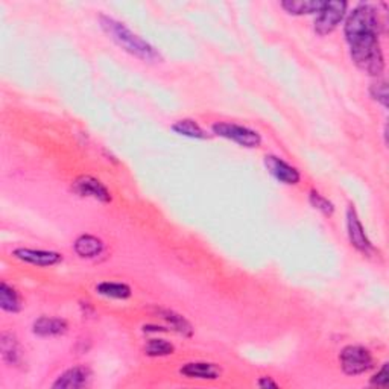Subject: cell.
Returning a JSON list of instances; mask_svg holds the SVG:
<instances>
[{"label": "cell", "instance_id": "cell-1", "mask_svg": "<svg viewBox=\"0 0 389 389\" xmlns=\"http://www.w3.org/2000/svg\"><path fill=\"white\" fill-rule=\"evenodd\" d=\"M344 33L356 66L371 77H380L385 59L379 43L380 20L374 6L359 3L345 20Z\"/></svg>", "mask_w": 389, "mask_h": 389}, {"label": "cell", "instance_id": "cell-2", "mask_svg": "<svg viewBox=\"0 0 389 389\" xmlns=\"http://www.w3.org/2000/svg\"><path fill=\"white\" fill-rule=\"evenodd\" d=\"M99 23L102 31L125 52L131 53L133 57L146 61V63H160V61H163L160 52L152 44H149L146 40H143L137 33L128 29L124 23L105 14L99 16Z\"/></svg>", "mask_w": 389, "mask_h": 389}, {"label": "cell", "instance_id": "cell-3", "mask_svg": "<svg viewBox=\"0 0 389 389\" xmlns=\"http://www.w3.org/2000/svg\"><path fill=\"white\" fill-rule=\"evenodd\" d=\"M211 131H213V134L219 135V137L234 142L243 148L252 149L262 145L260 134L254 131V129L242 125L230 124V122H216V124H213V126H211Z\"/></svg>", "mask_w": 389, "mask_h": 389}, {"label": "cell", "instance_id": "cell-4", "mask_svg": "<svg viewBox=\"0 0 389 389\" xmlns=\"http://www.w3.org/2000/svg\"><path fill=\"white\" fill-rule=\"evenodd\" d=\"M340 366L347 375H359L373 368V356L365 347L348 345L339 354Z\"/></svg>", "mask_w": 389, "mask_h": 389}, {"label": "cell", "instance_id": "cell-5", "mask_svg": "<svg viewBox=\"0 0 389 389\" xmlns=\"http://www.w3.org/2000/svg\"><path fill=\"white\" fill-rule=\"evenodd\" d=\"M348 3L344 0H330L324 2L323 10L318 12L315 20V31L319 36H327L338 28V25L343 22L347 14Z\"/></svg>", "mask_w": 389, "mask_h": 389}, {"label": "cell", "instance_id": "cell-6", "mask_svg": "<svg viewBox=\"0 0 389 389\" xmlns=\"http://www.w3.org/2000/svg\"><path fill=\"white\" fill-rule=\"evenodd\" d=\"M72 190L83 198H93L104 204L111 202V193L104 184L90 175H81L72 184Z\"/></svg>", "mask_w": 389, "mask_h": 389}, {"label": "cell", "instance_id": "cell-7", "mask_svg": "<svg viewBox=\"0 0 389 389\" xmlns=\"http://www.w3.org/2000/svg\"><path fill=\"white\" fill-rule=\"evenodd\" d=\"M347 231H348V239H350V242L354 248L360 252H364V254H371L374 251V247L370 239H368L364 230V225H362L356 210H354L353 206H350L347 210Z\"/></svg>", "mask_w": 389, "mask_h": 389}, {"label": "cell", "instance_id": "cell-8", "mask_svg": "<svg viewBox=\"0 0 389 389\" xmlns=\"http://www.w3.org/2000/svg\"><path fill=\"white\" fill-rule=\"evenodd\" d=\"M265 166L268 172L274 176L276 180L283 184H289V186H295L301 180L298 169L291 166L289 163L280 159L277 155H266L265 157Z\"/></svg>", "mask_w": 389, "mask_h": 389}, {"label": "cell", "instance_id": "cell-9", "mask_svg": "<svg viewBox=\"0 0 389 389\" xmlns=\"http://www.w3.org/2000/svg\"><path fill=\"white\" fill-rule=\"evenodd\" d=\"M12 254H14V257L18 258V260L36 266H42V268H47V266H53L58 265L59 262H63V254H59V252L55 251L17 248Z\"/></svg>", "mask_w": 389, "mask_h": 389}, {"label": "cell", "instance_id": "cell-10", "mask_svg": "<svg viewBox=\"0 0 389 389\" xmlns=\"http://www.w3.org/2000/svg\"><path fill=\"white\" fill-rule=\"evenodd\" d=\"M92 371L87 366H73L64 371L52 385L53 389H81L90 385Z\"/></svg>", "mask_w": 389, "mask_h": 389}, {"label": "cell", "instance_id": "cell-11", "mask_svg": "<svg viewBox=\"0 0 389 389\" xmlns=\"http://www.w3.org/2000/svg\"><path fill=\"white\" fill-rule=\"evenodd\" d=\"M180 373L187 379L200 380H217L221 377L222 370L216 364L210 362H189L180 368Z\"/></svg>", "mask_w": 389, "mask_h": 389}, {"label": "cell", "instance_id": "cell-12", "mask_svg": "<svg viewBox=\"0 0 389 389\" xmlns=\"http://www.w3.org/2000/svg\"><path fill=\"white\" fill-rule=\"evenodd\" d=\"M69 329L66 319L61 318H49V317H42L38 318L36 323L32 325V332L37 334V336H59V334H64Z\"/></svg>", "mask_w": 389, "mask_h": 389}, {"label": "cell", "instance_id": "cell-13", "mask_svg": "<svg viewBox=\"0 0 389 389\" xmlns=\"http://www.w3.org/2000/svg\"><path fill=\"white\" fill-rule=\"evenodd\" d=\"M73 248L79 257L94 258L100 256L102 251H104V242L93 234H83L75 241Z\"/></svg>", "mask_w": 389, "mask_h": 389}, {"label": "cell", "instance_id": "cell-14", "mask_svg": "<svg viewBox=\"0 0 389 389\" xmlns=\"http://www.w3.org/2000/svg\"><path fill=\"white\" fill-rule=\"evenodd\" d=\"M0 353L5 364L18 365L22 354H20V345L14 333L3 332L0 334Z\"/></svg>", "mask_w": 389, "mask_h": 389}, {"label": "cell", "instance_id": "cell-15", "mask_svg": "<svg viewBox=\"0 0 389 389\" xmlns=\"http://www.w3.org/2000/svg\"><path fill=\"white\" fill-rule=\"evenodd\" d=\"M280 5L292 16H304L319 12L323 10L324 2H321V0H283Z\"/></svg>", "mask_w": 389, "mask_h": 389}, {"label": "cell", "instance_id": "cell-16", "mask_svg": "<svg viewBox=\"0 0 389 389\" xmlns=\"http://www.w3.org/2000/svg\"><path fill=\"white\" fill-rule=\"evenodd\" d=\"M0 307L2 310L10 313H17L22 310V301H20L18 292L6 282L0 284Z\"/></svg>", "mask_w": 389, "mask_h": 389}, {"label": "cell", "instance_id": "cell-17", "mask_svg": "<svg viewBox=\"0 0 389 389\" xmlns=\"http://www.w3.org/2000/svg\"><path fill=\"white\" fill-rule=\"evenodd\" d=\"M159 312H160V317L165 321H167L175 332H178L183 334V336H187V338L192 336L193 334L192 324H190L183 315H180V313L169 310V309H159Z\"/></svg>", "mask_w": 389, "mask_h": 389}, {"label": "cell", "instance_id": "cell-18", "mask_svg": "<svg viewBox=\"0 0 389 389\" xmlns=\"http://www.w3.org/2000/svg\"><path fill=\"white\" fill-rule=\"evenodd\" d=\"M96 292L102 297L114 298V299H126L131 297V288L125 283L114 282H102L96 286Z\"/></svg>", "mask_w": 389, "mask_h": 389}, {"label": "cell", "instance_id": "cell-19", "mask_svg": "<svg viewBox=\"0 0 389 389\" xmlns=\"http://www.w3.org/2000/svg\"><path fill=\"white\" fill-rule=\"evenodd\" d=\"M172 129L176 134L184 135V137H189V139H198V140L209 139L207 133L204 131V129L192 119H183V120L175 122V124L172 125Z\"/></svg>", "mask_w": 389, "mask_h": 389}, {"label": "cell", "instance_id": "cell-20", "mask_svg": "<svg viewBox=\"0 0 389 389\" xmlns=\"http://www.w3.org/2000/svg\"><path fill=\"white\" fill-rule=\"evenodd\" d=\"M145 353L151 358L170 356V354L175 353V347L167 343L166 339H151L145 345Z\"/></svg>", "mask_w": 389, "mask_h": 389}, {"label": "cell", "instance_id": "cell-21", "mask_svg": "<svg viewBox=\"0 0 389 389\" xmlns=\"http://www.w3.org/2000/svg\"><path fill=\"white\" fill-rule=\"evenodd\" d=\"M309 201L312 204V207H315L317 210H319L321 213L325 215V216H332L334 213V206L333 204L324 198L323 195H319L315 190H312L310 195H309Z\"/></svg>", "mask_w": 389, "mask_h": 389}, {"label": "cell", "instance_id": "cell-22", "mask_svg": "<svg viewBox=\"0 0 389 389\" xmlns=\"http://www.w3.org/2000/svg\"><path fill=\"white\" fill-rule=\"evenodd\" d=\"M370 94L374 100H377L379 104L388 107V85L385 81H377V83L371 84Z\"/></svg>", "mask_w": 389, "mask_h": 389}, {"label": "cell", "instance_id": "cell-23", "mask_svg": "<svg viewBox=\"0 0 389 389\" xmlns=\"http://www.w3.org/2000/svg\"><path fill=\"white\" fill-rule=\"evenodd\" d=\"M388 381H389V364H384L381 370L371 379V385L386 386Z\"/></svg>", "mask_w": 389, "mask_h": 389}, {"label": "cell", "instance_id": "cell-24", "mask_svg": "<svg viewBox=\"0 0 389 389\" xmlns=\"http://www.w3.org/2000/svg\"><path fill=\"white\" fill-rule=\"evenodd\" d=\"M257 385L258 388H278V384H276L274 380H272L271 377H262L260 380L257 381Z\"/></svg>", "mask_w": 389, "mask_h": 389}]
</instances>
